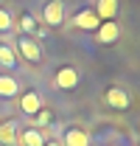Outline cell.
<instances>
[{
	"instance_id": "obj_1",
	"label": "cell",
	"mask_w": 140,
	"mask_h": 146,
	"mask_svg": "<svg viewBox=\"0 0 140 146\" xmlns=\"http://www.w3.org/2000/svg\"><path fill=\"white\" fill-rule=\"evenodd\" d=\"M79 70L73 68V65H65V68H59L56 76H53V87L56 90H76L79 87Z\"/></svg>"
},
{
	"instance_id": "obj_2",
	"label": "cell",
	"mask_w": 140,
	"mask_h": 146,
	"mask_svg": "<svg viewBox=\"0 0 140 146\" xmlns=\"http://www.w3.org/2000/svg\"><path fill=\"white\" fill-rule=\"evenodd\" d=\"M118 36H121V25H118L115 20H101V25L95 28V39H98L101 45H115Z\"/></svg>"
},
{
	"instance_id": "obj_3",
	"label": "cell",
	"mask_w": 140,
	"mask_h": 146,
	"mask_svg": "<svg viewBox=\"0 0 140 146\" xmlns=\"http://www.w3.org/2000/svg\"><path fill=\"white\" fill-rule=\"evenodd\" d=\"M42 20H45V25H51V28L62 25V23H65V3H62V0H48L45 9H42Z\"/></svg>"
},
{
	"instance_id": "obj_4",
	"label": "cell",
	"mask_w": 140,
	"mask_h": 146,
	"mask_svg": "<svg viewBox=\"0 0 140 146\" xmlns=\"http://www.w3.org/2000/svg\"><path fill=\"white\" fill-rule=\"evenodd\" d=\"M104 104L109 110H126L132 104V96L123 90V87H109V90L104 93Z\"/></svg>"
},
{
	"instance_id": "obj_5",
	"label": "cell",
	"mask_w": 140,
	"mask_h": 146,
	"mask_svg": "<svg viewBox=\"0 0 140 146\" xmlns=\"http://www.w3.org/2000/svg\"><path fill=\"white\" fill-rule=\"evenodd\" d=\"M17 48H20V54H22L25 62H39V59H42V48H39V42L31 39V36H20Z\"/></svg>"
},
{
	"instance_id": "obj_6",
	"label": "cell",
	"mask_w": 140,
	"mask_h": 146,
	"mask_svg": "<svg viewBox=\"0 0 140 146\" xmlns=\"http://www.w3.org/2000/svg\"><path fill=\"white\" fill-rule=\"evenodd\" d=\"M73 25H76V28H81V31H95V28L101 25V20H98V14H95L92 9H81V11H76Z\"/></svg>"
},
{
	"instance_id": "obj_7",
	"label": "cell",
	"mask_w": 140,
	"mask_h": 146,
	"mask_svg": "<svg viewBox=\"0 0 140 146\" xmlns=\"http://www.w3.org/2000/svg\"><path fill=\"white\" fill-rule=\"evenodd\" d=\"M20 110L25 112V115H36L39 110H42V98H39V93L36 90H28L20 96Z\"/></svg>"
},
{
	"instance_id": "obj_8",
	"label": "cell",
	"mask_w": 140,
	"mask_h": 146,
	"mask_svg": "<svg viewBox=\"0 0 140 146\" xmlns=\"http://www.w3.org/2000/svg\"><path fill=\"white\" fill-rule=\"evenodd\" d=\"M65 146H90V132L81 127H70L65 132Z\"/></svg>"
},
{
	"instance_id": "obj_9",
	"label": "cell",
	"mask_w": 140,
	"mask_h": 146,
	"mask_svg": "<svg viewBox=\"0 0 140 146\" xmlns=\"http://www.w3.org/2000/svg\"><path fill=\"white\" fill-rule=\"evenodd\" d=\"M17 135H20V127L14 121H3L0 124V143L3 146H17Z\"/></svg>"
},
{
	"instance_id": "obj_10",
	"label": "cell",
	"mask_w": 140,
	"mask_h": 146,
	"mask_svg": "<svg viewBox=\"0 0 140 146\" xmlns=\"http://www.w3.org/2000/svg\"><path fill=\"white\" fill-rule=\"evenodd\" d=\"M17 138L22 141V146H45V132H42V129H36V127L22 129Z\"/></svg>"
},
{
	"instance_id": "obj_11",
	"label": "cell",
	"mask_w": 140,
	"mask_h": 146,
	"mask_svg": "<svg viewBox=\"0 0 140 146\" xmlns=\"http://www.w3.org/2000/svg\"><path fill=\"white\" fill-rule=\"evenodd\" d=\"M98 20H112L118 14V0H95V9H92Z\"/></svg>"
},
{
	"instance_id": "obj_12",
	"label": "cell",
	"mask_w": 140,
	"mask_h": 146,
	"mask_svg": "<svg viewBox=\"0 0 140 146\" xmlns=\"http://www.w3.org/2000/svg\"><path fill=\"white\" fill-rule=\"evenodd\" d=\"M20 93V82L14 76H0V98H14Z\"/></svg>"
},
{
	"instance_id": "obj_13",
	"label": "cell",
	"mask_w": 140,
	"mask_h": 146,
	"mask_svg": "<svg viewBox=\"0 0 140 146\" xmlns=\"http://www.w3.org/2000/svg\"><path fill=\"white\" fill-rule=\"evenodd\" d=\"M0 68H6V70L17 68V56H14V48H11V45H6V42H0Z\"/></svg>"
},
{
	"instance_id": "obj_14",
	"label": "cell",
	"mask_w": 140,
	"mask_h": 146,
	"mask_svg": "<svg viewBox=\"0 0 140 146\" xmlns=\"http://www.w3.org/2000/svg\"><path fill=\"white\" fill-rule=\"evenodd\" d=\"M17 23H20V28L25 31V36H28V34H36V31H39V28H36V17L31 14V11H22Z\"/></svg>"
},
{
	"instance_id": "obj_15",
	"label": "cell",
	"mask_w": 140,
	"mask_h": 146,
	"mask_svg": "<svg viewBox=\"0 0 140 146\" xmlns=\"http://www.w3.org/2000/svg\"><path fill=\"white\" fill-rule=\"evenodd\" d=\"M31 118H34L31 127H36V129H45V127H51V124H53V112H51V110H39V112L31 115Z\"/></svg>"
},
{
	"instance_id": "obj_16",
	"label": "cell",
	"mask_w": 140,
	"mask_h": 146,
	"mask_svg": "<svg viewBox=\"0 0 140 146\" xmlns=\"http://www.w3.org/2000/svg\"><path fill=\"white\" fill-rule=\"evenodd\" d=\"M11 28H14V17L6 9H0V34H9Z\"/></svg>"
},
{
	"instance_id": "obj_17",
	"label": "cell",
	"mask_w": 140,
	"mask_h": 146,
	"mask_svg": "<svg viewBox=\"0 0 140 146\" xmlns=\"http://www.w3.org/2000/svg\"><path fill=\"white\" fill-rule=\"evenodd\" d=\"M45 146H62L59 141H45Z\"/></svg>"
}]
</instances>
